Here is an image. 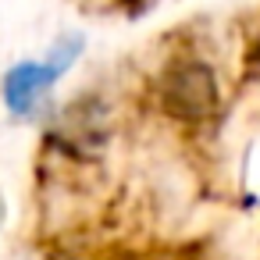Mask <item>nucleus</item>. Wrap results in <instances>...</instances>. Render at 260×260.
Returning <instances> with one entry per match:
<instances>
[{
    "mask_svg": "<svg viewBox=\"0 0 260 260\" xmlns=\"http://www.w3.org/2000/svg\"><path fill=\"white\" fill-rule=\"evenodd\" d=\"M61 79V72H54L47 61H22L15 64L8 75H4V86H0V93H4V104L15 111V114H32L36 104L50 93V86Z\"/></svg>",
    "mask_w": 260,
    "mask_h": 260,
    "instance_id": "f03ea898",
    "label": "nucleus"
},
{
    "mask_svg": "<svg viewBox=\"0 0 260 260\" xmlns=\"http://www.w3.org/2000/svg\"><path fill=\"white\" fill-rule=\"evenodd\" d=\"M79 54H82V36H68V40H61V43H57V50L50 54V61H47V64H50L54 72H61V75H64V72L75 64V57H79Z\"/></svg>",
    "mask_w": 260,
    "mask_h": 260,
    "instance_id": "7ed1b4c3",
    "label": "nucleus"
},
{
    "mask_svg": "<svg viewBox=\"0 0 260 260\" xmlns=\"http://www.w3.org/2000/svg\"><path fill=\"white\" fill-rule=\"evenodd\" d=\"M157 96H160V107L178 121H207L221 104L214 68L207 61H196V57L175 61L160 75Z\"/></svg>",
    "mask_w": 260,
    "mask_h": 260,
    "instance_id": "f257e3e1",
    "label": "nucleus"
}]
</instances>
